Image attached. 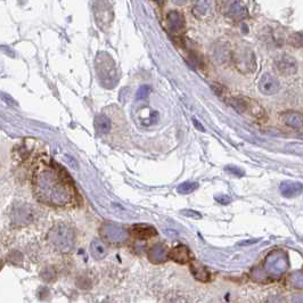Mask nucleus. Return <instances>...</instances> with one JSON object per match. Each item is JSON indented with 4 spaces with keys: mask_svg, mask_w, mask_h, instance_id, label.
I'll use <instances>...</instances> for the list:
<instances>
[{
    "mask_svg": "<svg viewBox=\"0 0 303 303\" xmlns=\"http://www.w3.org/2000/svg\"><path fill=\"white\" fill-rule=\"evenodd\" d=\"M281 122L288 127L298 129L303 125V115L298 112H286L280 116Z\"/></svg>",
    "mask_w": 303,
    "mask_h": 303,
    "instance_id": "obj_16",
    "label": "nucleus"
},
{
    "mask_svg": "<svg viewBox=\"0 0 303 303\" xmlns=\"http://www.w3.org/2000/svg\"><path fill=\"white\" fill-rule=\"evenodd\" d=\"M279 81L270 73H264L259 81V90L263 95L271 96L279 91Z\"/></svg>",
    "mask_w": 303,
    "mask_h": 303,
    "instance_id": "obj_12",
    "label": "nucleus"
},
{
    "mask_svg": "<svg viewBox=\"0 0 303 303\" xmlns=\"http://www.w3.org/2000/svg\"><path fill=\"white\" fill-rule=\"evenodd\" d=\"M152 92V88L149 86H141L139 89H138L137 94H136V99L137 100H141L148 97V95Z\"/></svg>",
    "mask_w": 303,
    "mask_h": 303,
    "instance_id": "obj_23",
    "label": "nucleus"
},
{
    "mask_svg": "<svg viewBox=\"0 0 303 303\" xmlns=\"http://www.w3.org/2000/svg\"><path fill=\"white\" fill-rule=\"evenodd\" d=\"M214 11L213 0H194L193 4V14L196 19L206 20L211 18Z\"/></svg>",
    "mask_w": 303,
    "mask_h": 303,
    "instance_id": "obj_11",
    "label": "nucleus"
},
{
    "mask_svg": "<svg viewBox=\"0 0 303 303\" xmlns=\"http://www.w3.org/2000/svg\"><path fill=\"white\" fill-rule=\"evenodd\" d=\"M193 123H194L195 127H196L197 129H199V130H201V131H203V132L205 131V129L203 128V125H202V124L200 123V122L197 121L196 119H193Z\"/></svg>",
    "mask_w": 303,
    "mask_h": 303,
    "instance_id": "obj_28",
    "label": "nucleus"
},
{
    "mask_svg": "<svg viewBox=\"0 0 303 303\" xmlns=\"http://www.w3.org/2000/svg\"><path fill=\"white\" fill-rule=\"evenodd\" d=\"M168 256H169V252H168L166 245H163L161 243L155 244L148 251V259L154 263L163 262V261L168 259Z\"/></svg>",
    "mask_w": 303,
    "mask_h": 303,
    "instance_id": "obj_14",
    "label": "nucleus"
},
{
    "mask_svg": "<svg viewBox=\"0 0 303 303\" xmlns=\"http://www.w3.org/2000/svg\"><path fill=\"white\" fill-rule=\"evenodd\" d=\"M90 252H91V255L97 260L104 259L105 256L107 255L106 246L104 245V243L98 241V239H95V241H92L90 243Z\"/></svg>",
    "mask_w": 303,
    "mask_h": 303,
    "instance_id": "obj_20",
    "label": "nucleus"
},
{
    "mask_svg": "<svg viewBox=\"0 0 303 303\" xmlns=\"http://www.w3.org/2000/svg\"><path fill=\"white\" fill-rule=\"evenodd\" d=\"M199 187H200V185L197 183L186 182V183L180 184L179 186L177 187V192H178L179 194L187 195V194H191V193H193V192H195Z\"/></svg>",
    "mask_w": 303,
    "mask_h": 303,
    "instance_id": "obj_21",
    "label": "nucleus"
},
{
    "mask_svg": "<svg viewBox=\"0 0 303 303\" xmlns=\"http://www.w3.org/2000/svg\"><path fill=\"white\" fill-rule=\"evenodd\" d=\"M3 98L5 99L7 103L10 102V103H12V105H16V102H15L14 99H13V98L11 97V96H8V95H6V94H3Z\"/></svg>",
    "mask_w": 303,
    "mask_h": 303,
    "instance_id": "obj_29",
    "label": "nucleus"
},
{
    "mask_svg": "<svg viewBox=\"0 0 303 303\" xmlns=\"http://www.w3.org/2000/svg\"><path fill=\"white\" fill-rule=\"evenodd\" d=\"M234 61L237 70H239L243 73H250L253 72L255 70V56L253 52L249 48L238 49L234 55Z\"/></svg>",
    "mask_w": 303,
    "mask_h": 303,
    "instance_id": "obj_4",
    "label": "nucleus"
},
{
    "mask_svg": "<svg viewBox=\"0 0 303 303\" xmlns=\"http://www.w3.org/2000/svg\"><path fill=\"white\" fill-rule=\"evenodd\" d=\"M95 69L98 81L105 88H114L119 82V74L115 62L112 56L105 52H100L95 58Z\"/></svg>",
    "mask_w": 303,
    "mask_h": 303,
    "instance_id": "obj_2",
    "label": "nucleus"
},
{
    "mask_svg": "<svg viewBox=\"0 0 303 303\" xmlns=\"http://www.w3.org/2000/svg\"><path fill=\"white\" fill-rule=\"evenodd\" d=\"M167 29L169 33L179 36L185 31V19L179 12L172 11L167 15Z\"/></svg>",
    "mask_w": 303,
    "mask_h": 303,
    "instance_id": "obj_10",
    "label": "nucleus"
},
{
    "mask_svg": "<svg viewBox=\"0 0 303 303\" xmlns=\"http://www.w3.org/2000/svg\"><path fill=\"white\" fill-rule=\"evenodd\" d=\"M279 191L284 197L292 199V197L298 196L303 192V184L296 182H284L280 184Z\"/></svg>",
    "mask_w": 303,
    "mask_h": 303,
    "instance_id": "obj_13",
    "label": "nucleus"
},
{
    "mask_svg": "<svg viewBox=\"0 0 303 303\" xmlns=\"http://www.w3.org/2000/svg\"><path fill=\"white\" fill-rule=\"evenodd\" d=\"M182 214L183 216H186V217H192V218H195V219H201L202 216L196 211H193V210H183L182 211Z\"/></svg>",
    "mask_w": 303,
    "mask_h": 303,
    "instance_id": "obj_25",
    "label": "nucleus"
},
{
    "mask_svg": "<svg viewBox=\"0 0 303 303\" xmlns=\"http://www.w3.org/2000/svg\"><path fill=\"white\" fill-rule=\"evenodd\" d=\"M94 125L97 133L99 134H106L111 131L112 128V122L108 119V116L105 114H98L95 117Z\"/></svg>",
    "mask_w": 303,
    "mask_h": 303,
    "instance_id": "obj_18",
    "label": "nucleus"
},
{
    "mask_svg": "<svg viewBox=\"0 0 303 303\" xmlns=\"http://www.w3.org/2000/svg\"><path fill=\"white\" fill-rule=\"evenodd\" d=\"M33 187L38 199L44 203L65 206L74 202L73 183L57 164L40 160L33 175Z\"/></svg>",
    "mask_w": 303,
    "mask_h": 303,
    "instance_id": "obj_1",
    "label": "nucleus"
},
{
    "mask_svg": "<svg viewBox=\"0 0 303 303\" xmlns=\"http://www.w3.org/2000/svg\"><path fill=\"white\" fill-rule=\"evenodd\" d=\"M225 11L226 15L228 16V18L236 21L244 20L249 15L247 8L241 0H227Z\"/></svg>",
    "mask_w": 303,
    "mask_h": 303,
    "instance_id": "obj_9",
    "label": "nucleus"
},
{
    "mask_svg": "<svg viewBox=\"0 0 303 303\" xmlns=\"http://www.w3.org/2000/svg\"><path fill=\"white\" fill-rule=\"evenodd\" d=\"M275 66L280 74L286 75V77L295 74L297 71L296 61L294 60L292 56H289V55H286V54L280 55V56L276 58Z\"/></svg>",
    "mask_w": 303,
    "mask_h": 303,
    "instance_id": "obj_8",
    "label": "nucleus"
},
{
    "mask_svg": "<svg viewBox=\"0 0 303 303\" xmlns=\"http://www.w3.org/2000/svg\"><path fill=\"white\" fill-rule=\"evenodd\" d=\"M48 239L61 252H70L74 247V233L70 227L65 225L54 226L49 231Z\"/></svg>",
    "mask_w": 303,
    "mask_h": 303,
    "instance_id": "obj_3",
    "label": "nucleus"
},
{
    "mask_svg": "<svg viewBox=\"0 0 303 303\" xmlns=\"http://www.w3.org/2000/svg\"><path fill=\"white\" fill-rule=\"evenodd\" d=\"M170 258L178 263H188L192 261V254L189 249L185 245H178L175 249H172L169 253Z\"/></svg>",
    "mask_w": 303,
    "mask_h": 303,
    "instance_id": "obj_15",
    "label": "nucleus"
},
{
    "mask_svg": "<svg viewBox=\"0 0 303 303\" xmlns=\"http://www.w3.org/2000/svg\"><path fill=\"white\" fill-rule=\"evenodd\" d=\"M291 283L296 288H303V271H295L292 273L291 277Z\"/></svg>",
    "mask_w": 303,
    "mask_h": 303,
    "instance_id": "obj_22",
    "label": "nucleus"
},
{
    "mask_svg": "<svg viewBox=\"0 0 303 303\" xmlns=\"http://www.w3.org/2000/svg\"><path fill=\"white\" fill-rule=\"evenodd\" d=\"M185 2H186V0H174V3L177 4V5H182Z\"/></svg>",
    "mask_w": 303,
    "mask_h": 303,
    "instance_id": "obj_30",
    "label": "nucleus"
},
{
    "mask_svg": "<svg viewBox=\"0 0 303 303\" xmlns=\"http://www.w3.org/2000/svg\"><path fill=\"white\" fill-rule=\"evenodd\" d=\"M99 234L103 239L109 243H122L127 238V230L120 225L105 222L99 228Z\"/></svg>",
    "mask_w": 303,
    "mask_h": 303,
    "instance_id": "obj_5",
    "label": "nucleus"
},
{
    "mask_svg": "<svg viewBox=\"0 0 303 303\" xmlns=\"http://www.w3.org/2000/svg\"><path fill=\"white\" fill-rule=\"evenodd\" d=\"M264 267H266L267 272L270 273L271 276L280 275V273H283L286 270V267H287L285 255L281 252H272L267 258Z\"/></svg>",
    "mask_w": 303,
    "mask_h": 303,
    "instance_id": "obj_7",
    "label": "nucleus"
},
{
    "mask_svg": "<svg viewBox=\"0 0 303 303\" xmlns=\"http://www.w3.org/2000/svg\"><path fill=\"white\" fill-rule=\"evenodd\" d=\"M226 170L229 171L230 174H233L236 177H242L244 175V171L237 167H226Z\"/></svg>",
    "mask_w": 303,
    "mask_h": 303,
    "instance_id": "obj_26",
    "label": "nucleus"
},
{
    "mask_svg": "<svg viewBox=\"0 0 303 303\" xmlns=\"http://www.w3.org/2000/svg\"><path fill=\"white\" fill-rule=\"evenodd\" d=\"M94 13L98 27L102 29L109 27V24L113 21V11L108 3L105 2V0H96L94 5Z\"/></svg>",
    "mask_w": 303,
    "mask_h": 303,
    "instance_id": "obj_6",
    "label": "nucleus"
},
{
    "mask_svg": "<svg viewBox=\"0 0 303 303\" xmlns=\"http://www.w3.org/2000/svg\"><path fill=\"white\" fill-rule=\"evenodd\" d=\"M216 200L219 202V203H221V204H224V205L228 204L229 202H230V199H229V197H228V196H226V195L216 196Z\"/></svg>",
    "mask_w": 303,
    "mask_h": 303,
    "instance_id": "obj_27",
    "label": "nucleus"
},
{
    "mask_svg": "<svg viewBox=\"0 0 303 303\" xmlns=\"http://www.w3.org/2000/svg\"><path fill=\"white\" fill-rule=\"evenodd\" d=\"M191 271L193 273V276H194L197 280L205 283V281H208L210 279V272L206 270V268L203 266V264L197 262V261H192Z\"/></svg>",
    "mask_w": 303,
    "mask_h": 303,
    "instance_id": "obj_19",
    "label": "nucleus"
},
{
    "mask_svg": "<svg viewBox=\"0 0 303 303\" xmlns=\"http://www.w3.org/2000/svg\"><path fill=\"white\" fill-rule=\"evenodd\" d=\"M289 44L294 47H303V35L302 33H294L289 38Z\"/></svg>",
    "mask_w": 303,
    "mask_h": 303,
    "instance_id": "obj_24",
    "label": "nucleus"
},
{
    "mask_svg": "<svg viewBox=\"0 0 303 303\" xmlns=\"http://www.w3.org/2000/svg\"><path fill=\"white\" fill-rule=\"evenodd\" d=\"M132 235L138 239H148L157 235V230L148 225H137L132 228Z\"/></svg>",
    "mask_w": 303,
    "mask_h": 303,
    "instance_id": "obj_17",
    "label": "nucleus"
}]
</instances>
